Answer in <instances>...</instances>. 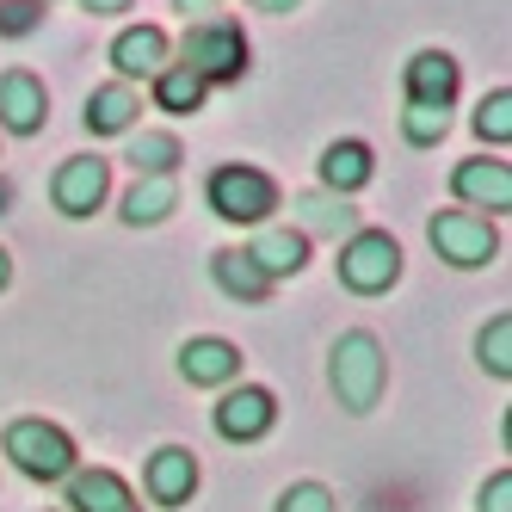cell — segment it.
<instances>
[{"label":"cell","mask_w":512,"mask_h":512,"mask_svg":"<svg viewBox=\"0 0 512 512\" xmlns=\"http://www.w3.org/2000/svg\"><path fill=\"white\" fill-rule=\"evenodd\" d=\"M327 383H334V401L346 414H371L383 401V383H389V352L377 334H364V327H352V334L334 340V352H327Z\"/></svg>","instance_id":"cell-1"},{"label":"cell","mask_w":512,"mask_h":512,"mask_svg":"<svg viewBox=\"0 0 512 512\" xmlns=\"http://www.w3.org/2000/svg\"><path fill=\"white\" fill-rule=\"evenodd\" d=\"M204 204H210V216H223V223H235V229H266L272 210L284 204V192H278V179L266 167L223 161L204 179Z\"/></svg>","instance_id":"cell-2"},{"label":"cell","mask_w":512,"mask_h":512,"mask_svg":"<svg viewBox=\"0 0 512 512\" xmlns=\"http://www.w3.org/2000/svg\"><path fill=\"white\" fill-rule=\"evenodd\" d=\"M0 457H13V469L31 475V482H68V475L81 469L75 438H68L56 420H38V414H19V420L7 426V438H0Z\"/></svg>","instance_id":"cell-3"},{"label":"cell","mask_w":512,"mask_h":512,"mask_svg":"<svg viewBox=\"0 0 512 512\" xmlns=\"http://www.w3.org/2000/svg\"><path fill=\"white\" fill-rule=\"evenodd\" d=\"M179 62L192 68L204 87H235L247 75V31L235 19H192L186 38H179Z\"/></svg>","instance_id":"cell-4"},{"label":"cell","mask_w":512,"mask_h":512,"mask_svg":"<svg viewBox=\"0 0 512 512\" xmlns=\"http://www.w3.org/2000/svg\"><path fill=\"white\" fill-rule=\"evenodd\" d=\"M426 241L451 272H482V266L500 260V229L475 210H438L426 223Z\"/></svg>","instance_id":"cell-5"},{"label":"cell","mask_w":512,"mask_h":512,"mask_svg":"<svg viewBox=\"0 0 512 512\" xmlns=\"http://www.w3.org/2000/svg\"><path fill=\"white\" fill-rule=\"evenodd\" d=\"M340 284L352 297H383L401 278V241L389 229H358L352 241H340V260H334Z\"/></svg>","instance_id":"cell-6"},{"label":"cell","mask_w":512,"mask_h":512,"mask_svg":"<svg viewBox=\"0 0 512 512\" xmlns=\"http://www.w3.org/2000/svg\"><path fill=\"white\" fill-rule=\"evenodd\" d=\"M105 198H112V161L105 155H68L50 173V204L68 216V223H87Z\"/></svg>","instance_id":"cell-7"},{"label":"cell","mask_w":512,"mask_h":512,"mask_svg":"<svg viewBox=\"0 0 512 512\" xmlns=\"http://www.w3.org/2000/svg\"><path fill=\"white\" fill-rule=\"evenodd\" d=\"M451 198H457V210H475V216L488 210V223L506 216L512 210V161H500V155L457 161L451 167Z\"/></svg>","instance_id":"cell-8"},{"label":"cell","mask_w":512,"mask_h":512,"mask_svg":"<svg viewBox=\"0 0 512 512\" xmlns=\"http://www.w3.org/2000/svg\"><path fill=\"white\" fill-rule=\"evenodd\" d=\"M278 426V395L266 383H229L223 401H216V438L229 445H260V438Z\"/></svg>","instance_id":"cell-9"},{"label":"cell","mask_w":512,"mask_h":512,"mask_svg":"<svg viewBox=\"0 0 512 512\" xmlns=\"http://www.w3.org/2000/svg\"><path fill=\"white\" fill-rule=\"evenodd\" d=\"M290 216H297V235L303 241H352L358 229H364V216H358V204L352 198H334V192H321V186H309V192H290Z\"/></svg>","instance_id":"cell-10"},{"label":"cell","mask_w":512,"mask_h":512,"mask_svg":"<svg viewBox=\"0 0 512 512\" xmlns=\"http://www.w3.org/2000/svg\"><path fill=\"white\" fill-rule=\"evenodd\" d=\"M457 87H463V68H457L451 50H414L408 68H401V93H408V105H438V112H451Z\"/></svg>","instance_id":"cell-11"},{"label":"cell","mask_w":512,"mask_h":512,"mask_svg":"<svg viewBox=\"0 0 512 512\" xmlns=\"http://www.w3.org/2000/svg\"><path fill=\"white\" fill-rule=\"evenodd\" d=\"M50 124V93L31 68H7L0 75V130L7 136H38Z\"/></svg>","instance_id":"cell-12"},{"label":"cell","mask_w":512,"mask_h":512,"mask_svg":"<svg viewBox=\"0 0 512 512\" xmlns=\"http://www.w3.org/2000/svg\"><path fill=\"white\" fill-rule=\"evenodd\" d=\"M179 377L192 389H229L241 377V346L223 340V334H192L179 346Z\"/></svg>","instance_id":"cell-13"},{"label":"cell","mask_w":512,"mask_h":512,"mask_svg":"<svg viewBox=\"0 0 512 512\" xmlns=\"http://www.w3.org/2000/svg\"><path fill=\"white\" fill-rule=\"evenodd\" d=\"M173 62V44H167V31L161 25H124L118 38H112V68H118V81H155L161 68Z\"/></svg>","instance_id":"cell-14"},{"label":"cell","mask_w":512,"mask_h":512,"mask_svg":"<svg viewBox=\"0 0 512 512\" xmlns=\"http://www.w3.org/2000/svg\"><path fill=\"white\" fill-rule=\"evenodd\" d=\"M315 173H321V192H334V198H352V192H364V186L377 179V155H371V142H358V136H340V142H327V149H321Z\"/></svg>","instance_id":"cell-15"},{"label":"cell","mask_w":512,"mask_h":512,"mask_svg":"<svg viewBox=\"0 0 512 512\" xmlns=\"http://www.w3.org/2000/svg\"><path fill=\"white\" fill-rule=\"evenodd\" d=\"M142 488H149L155 506H186V500L198 494V451L161 445L149 463H142Z\"/></svg>","instance_id":"cell-16"},{"label":"cell","mask_w":512,"mask_h":512,"mask_svg":"<svg viewBox=\"0 0 512 512\" xmlns=\"http://www.w3.org/2000/svg\"><path fill=\"white\" fill-rule=\"evenodd\" d=\"M241 253L253 260V272H260L266 284H284V278H297V272L309 266V241H303L297 229H272V223L253 235Z\"/></svg>","instance_id":"cell-17"},{"label":"cell","mask_w":512,"mask_h":512,"mask_svg":"<svg viewBox=\"0 0 512 512\" xmlns=\"http://www.w3.org/2000/svg\"><path fill=\"white\" fill-rule=\"evenodd\" d=\"M62 488H68V512H142V500L130 494L118 469H75Z\"/></svg>","instance_id":"cell-18"},{"label":"cell","mask_w":512,"mask_h":512,"mask_svg":"<svg viewBox=\"0 0 512 512\" xmlns=\"http://www.w3.org/2000/svg\"><path fill=\"white\" fill-rule=\"evenodd\" d=\"M81 118H87L93 136H130L136 118H142V93L124 87V81H105V87L87 93V112H81Z\"/></svg>","instance_id":"cell-19"},{"label":"cell","mask_w":512,"mask_h":512,"mask_svg":"<svg viewBox=\"0 0 512 512\" xmlns=\"http://www.w3.org/2000/svg\"><path fill=\"white\" fill-rule=\"evenodd\" d=\"M210 278H216V290H223L229 303H247V309L272 297V284L253 272V260H247L241 247H216V253H210Z\"/></svg>","instance_id":"cell-20"},{"label":"cell","mask_w":512,"mask_h":512,"mask_svg":"<svg viewBox=\"0 0 512 512\" xmlns=\"http://www.w3.org/2000/svg\"><path fill=\"white\" fill-rule=\"evenodd\" d=\"M179 210V179H136V186L118 198V216L130 229H155Z\"/></svg>","instance_id":"cell-21"},{"label":"cell","mask_w":512,"mask_h":512,"mask_svg":"<svg viewBox=\"0 0 512 512\" xmlns=\"http://www.w3.org/2000/svg\"><path fill=\"white\" fill-rule=\"evenodd\" d=\"M124 161L136 167V179H173V167L186 161V149H179L173 130H130Z\"/></svg>","instance_id":"cell-22"},{"label":"cell","mask_w":512,"mask_h":512,"mask_svg":"<svg viewBox=\"0 0 512 512\" xmlns=\"http://www.w3.org/2000/svg\"><path fill=\"white\" fill-rule=\"evenodd\" d=\"M149 93H155V112H167V118H192V112H204V81L192 75L186 62H167L161 75L149 81Z\"/></svg>","instance_id":"cell-23"},{"label":"cell","mask_w":512,"mask_h":512,"mask_svg":"<svg viewBox=\"0 0 512 512\" xmlns=\"http://www.w3.org/2000/svg\"><path fill=\"white\" fill-rule=\"evenodd\" d=\"M475 364H482L494 383L512 377V315H494L482 334H475Z\"/></svg>","instance_id":"cell-24"},{"label":"cell","mask_w":512,"mask_h":512,"mask_svg":"<svg viewBox=\"0 0 512 512\" xmlns=\"http://www.w3.org/2000/svg\"><path fill=\"white\" fill-rule=\"evenodd\" d=\"M475 136H482V142H494V149H506V142H512V87H494L482 105H475Z\"/></svg>","instance_id":"cell-25"},{"label":"cell","mask_w":512,"mask_h":512,"mask_svg":"<svg viewBox=\"0 0 512 512\" xmlns=\"http://www.w3.org/2000/svg\"><path fill=\"white\" fill-rule=\"evenodd\" d=\"M401 136H408V149H438V142L451 136V112H438V105H408V112H401Z\"/></svg>","instance_id":"cell-26"},{"label":"cell","mask_w":512,"mask_h":512,"mask_svg":"<svg viewBox=\"0 0 512 512\" xmlns=\"http://www.w3.org/2000/svg\"><path fill=\"white\" fill-rule=\"evenodd\" d=\"M44 25V0H0V38H31Z\"/></svg>","instance_id":"cell-27"},{"label":"cell","mask_w":512,"mask_h":512,"mask_svg":"<svg viewBox=\"0 0 512 512\" xmlns=\"http://www.w3.org/2000/svg\"><path fill=\"white\" fill-rule=\"evenodd\" d=\"M272 512H334V488H321V482H290Z\"/></svg>","instance_id":"cell-28"},{"label":"cell","mask_w":512,"mask_h":512,"mask_svg":"<svg viewBox=\"0 0 512 512\" xmlns=\"http://www.w3.org/2000/svg\"><path fill=\"white\" fill-rule=\"evenodd\" d=\"M475 512H512V469H494L482 494H475Z\"/></svg>","instance_id":"cell-29"},{"label":"cell","mask_w":512,"mask_h":512,"mask_svg":"<svg viewBox=\"0 0 512 512\" xmlns=\"http://www.w3.org/2000/svg\"><path fill=\"white\" fill-rule=\"evenodd\" d=\"M136 0H81V13H93V19H112V13H130Z\"/></svg>","instance_id":"cell-30"},{"label":"cell","mask_w":512,"mask_h":512,"mask_svg":"<svg viewBox=\"0 0 512 512\" xmlns=\"http://www.w3.org/2000/svg\"><path fill=\"white\" fill-rule=\"evenodd\" d=\"M247 7H253V13H272V19H284V13H297L303 0H247Z\"/></svg>","instance_id":"cell-31"},{"label":"cell","mask_w":512,"mask_h":512,"mask_svg":"<svg viewBox=\"0 0 512 512\" xmlns=\"http://www.w3.org/2000/svg\"><path fill=\"white\" fill-rule=\"evenodd\" d=\"M210 7H216V0H173V13H186V19H192V13L210 19Z\"/></svg>","instance_id":"cell-32"},{"label":"cell","mask_w":512,"mask_h":512,"mask_svg":"<svg viewBox=\"0 0 512 512\" xmlns=\"http://www.w3.org/2000/svg\"><path fill=\"white\" fill-rule=\"evenodd\" d=\"M7 284H13V253L0 247V290H7Z\"/></svg>","instance_id":"cell-33"},{"label":"cell","mask_w":512,"mask_h":512,"mask_svg":"<svg viewBox=\"0 0 512 512\" xmlns=\"http://www.w3.org/2000/svg\"><path fill=\"white\" fill-rule=\"evenodd\" d=\"M44 7H50V0H44Z\"/></svg>","instance_id":"cell-34"}]
</instances>
